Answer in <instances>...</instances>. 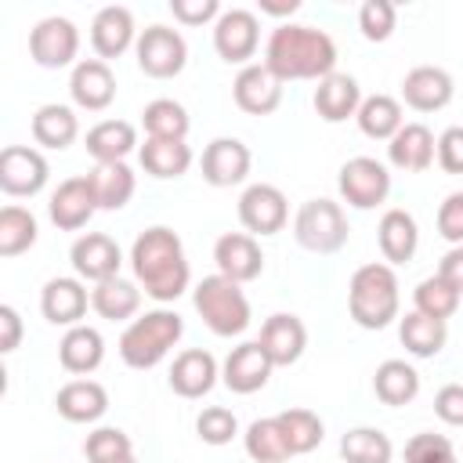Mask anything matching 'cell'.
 Returning <instances> with one entry per match:
<instances>
[{"label": "cell", "mask_w": 463, "mask_h": 463, "mask_svg": "<svg viewBox=\"0 0 463 463\" xmlns=\"http://www.w3.org/2000/svg\"><path fill=\"white\" fill-rule=\"evenodd\" d=\"M22 344V315L11 304H0V354L18 351Z\"/></svg>", "instance_id": "obj_52"}, {"label": "cell", "mask_w": 463, "mask_h": 463, "mask_svg": "<svg viewBox=\"0 0 463 463\" xmlns=\"http://www.w3.org/2000/svg\"><path fill=\"white\" fill-rule=\"evenodd\" d=\"M69 260H72L76 279L98 286V282L119 275V268H123V250H119V242H116L112 235H105V232H87V235H80V239L72 242Z\"/></svg>", "instance_id": "obj_13"}, {"label": "cell", "mask_w": 463, "mask_h": 463, "mask_svg": "<svg viewBox=\"0 0 463 463\" xmlns=\"http://www.w3.org/2000/svg\"><path fill=\"white\" fill-rule=\"evenodd\" d=\"M54 409L69 423H98L109 412V391L98 380H69L54 394Z\"/></svg>", "instance_id": "obj_28"}, {"label": "cell", "mask_w": 463, "mask_h": 463, "mask_svg": "<svg viewBox=\"0 0 463 463\" xmlns=\"http://www.w3.org/2000/svg\"><path fill=\"white\" fill-rule=\"evenodd\" d=\"M260 14H271V18H289L300 11V0H260L257 4Z\"/></svg>", "instance_id": "obj_54"}, {"label": "cell", "mask_w": 463, "mask_h": 463, "mask_svg": "<svg viewBox=\"0 0 463 463\" xmlns=\"http://www.w3.org/2000/svg\"><path fill=\"white\" fill-rule=\"evenodd\" d=\"M257 344L264 347V354L271 358L275 369H279V365H293V362H300V354H304V347H307V329H304V322H300L297 315L279 311V315L264 318Z\"/></svg>", "instance_id": "obj_25"}, {"label": "cell", "mask_w": 463, "mask_h": 463, "mask_svg": "<svg viewBox=\"0 0 463 463\" xmlns=\"http://www.w3.org/2000/svg\"><path fill=\"white\" fill-rule=\"evenodd\" d=\"M394 25H398V7H394L391 0H365V4L358 7V29H362V36H365L369 43L391 40Z\"/></svg>", "instance_id": "obj_45"}, {"label": "cell", "mask_w": 463, "mask_h": 463, "mask_svg": "<svg viewBox=\"0 0 463 463\" xmlns=\"http://www.w3.org/2000/svg\"><path fill=\"white\" fill-rule=\"evenodd\" d=\"M398 336L412 358H434V354H441V347L449 340V326L438 318H427L420 311H405L398 318Z\"/></svg>", "instance_id": "obj_37"}, {"label": "cell", "mask_w": 463, "mask_h": 463, "mask_svg": "<svg viewBox=\"0 0 463 463\" xmlns=\"http://www.w3.org/2000/svg\"><path fill=\"white\" fill-rule=\"evenodd\" d=\"M405 463H459V456L445 434L423 430V434H412L405 441Z\"/></svg>", "instance_id": "obj_46"}, {"label": "cell", "mask_w": 463, "mask_h": 463, "mask_svg": "<svg viewBox=\"0 0 463 463\" xmlns=\"http://www.w3.org/2000/svg\"><path fill=\"white\" fill-rule=\"evenodd\" d=\"M434 416L449 427H463V383H445L434 394Z\"/></svg>", "instance_id": "obj_51"}, {"label": "cell", "mask_w": 463, "mask_h": 463, "mask_svg": "<svg viewBox=\"0 0 463 463\" xmlns=\"http://www.w3.org/2000/svg\"><path fill=\"white\" fill-rule=\"evenodd\" d=\"M376 246L383 253V264H409L420 250V224L409 210H387L376 224Z\"/></svg>", "instance_id": "obj_27"}, {"label": "cell", "mask_w": 463, "mask_h": 463, "mask_svg": "<svg viewBox=\"0 0 463 463\" xmlns=\"http://www.w3.org/2000/svg\"><path fill=\"white\" fill-rule=\"evenodd\" d=\"M58 362L65 373L72 376H87L105 362V336L94 326H72L65 329V336L58 340Z\"/></svg>", "instance_id": "obj_29"}, {"label": "cell", "mask_w": 463, "mask_h": 463, "mask_svg": "<svg viewBox=\"0 0 463 463\" xmlns=\"http://www.w3.org/2000/svg\"><path fill=\"white\" fill-rule=\"evenodd\" d=\"M358 130L373 141H391L402 127H405V116H402V101L391 98V94H369L362 98V109L354 116Z\"/></svg>", "instance_id": "obj_36"}, {"label": "cell", "mask_w": 463, "mask_h": 463, "mask_svg": "<svg viewBox=\"0 0 463 463\" xmlns=\"http://www.w3.org/2000/svg\"><path fill=\"white\" fill-rule=\"evenodd\" d=\"M134 58H137V69L145 76H152V80H174L188 65V43L170 25H148V29H141V36L134 43Z\"/></svg>", "instance_id": "obj_7"}, {"label": "cell", "mask_w": 463, "mask_h": 463, "mask_svg": "<svg viewBox=\"0 0 463 463\" xmlns=\"http://www.w3.org/2000/svg\"><path fill=\"white\" fill-rule=\"evenodd\" d=\"M438 235L452 246H463V192H449L438 206Z\"/></svg>", "instance_id": "obj_48"}, {"label": "cell", "mask_w": 463, "mask_h": 463, "mask_svg": "<svg viewBox=\"0 0 463 463\" xmlns=\"http://www.w3.org/2000/svg\"><path fill=\"white\" fill-rule=\"evenodd\" d=\"M387 159L402 174H423L438 159V137L423 123H405L391 141H387Z\"/></svg>", "instance_id": "obj_24"}, {"label": "cell", "mask_w": 463, "mask_h": 463, "mask_svg": "<svg viewBox=\"0 0 463 463\" xmlns=\"http://www.w3.org/2000/svg\"><path fill=\"white\" fill-rule=\"evenodd\" d=\"M141 127L148 137H159V141H184L188 137V109L174 98H156L141 109Z\"/></svg>", "instance_id": "obj_38"}, {"label": "cell", "mask_w": 463, "mask_h": 463, "mask_svg": "<svg viewBox=\"0 0 463 463\" xmlns=\"http://www.w3.org/2000/svg\"><path fill=\"white\" fill-rule=\"evenodd\" d=\"M239 221L242 228L253 235V239H264V235H279L289 221V203L282 195V188L268 184V181H257L250 184L242 195H239Z\"/></svg>", "instance_id": "obj_12"}, {"label": "cell", "mask_w": 463, "mask_h": 463, "mask_svg": "<svg viewBox=\"0 0 463 463\" xmlns=\"http://www.w3.org/2000/svg\"><path fill=\"white\" fill-rule=\"evenodd\" d=\"M456 94L452 76L441 65H416L402 80V101L412 112H441Z\"/></svg>", "instance_id": "obj_23"}, {"label": "cell", "mask_w": 463, "mask_h": 463, "mask_svg": "<svg viewBox=\"0 0 463 463\" xmlns=\"http://www.w3.org/2000/svg\"><path fill=\"white\" fill-rule=\"evenodd\" d=\"M232 98L246 116H271L282 105V80L264 61H250L239 69L232 83Z\"/></svg>", "instance_id": "obj_15"}, {"label": "cell", "mask_w": 463, "mask_h": 463, "mask_svg": "<svg viewBox=\"0 0 463 463\" xmlns=\"http://www.w3.org/2000/svg\"><path fill=\"white\" fill-rule=\"evenodd\" d=\"M438 166L452 177H463V127H445L438 134Z\"/></svg>", "instance_id": "obj_50"}, {"label": "cell", "mask_w": 463, "mask_h": 463, "mask_svg": "<svg viewBox=\"0 0 463 463\" xmlns=\"http://www.w3.org/2000/svg\"><path fill=\"white\" fill-rule=\"evenodd\" d=\"M340 459L344 463H391L394 445L380 427H351L340 438Z\"/></svg>", "instance_id": "obj_40"}, {"label": "cell", "mask_w": 463, "mask_h": 463, "mask_svg": "<svg viewBox=\"0 0 463 463\" xmlns=\"http://www.w3.org/2000/svg\"><path fill=\"white\" fill-rule=\"evenodd\" d=\"M271 358L264 354V347L257 340H246L239 347L228 351L224 365H221V383L232 391V394H253L260 391L268 380H271Z\"/></svg>", "instance_id": "obj_19"}, {"label": "cell", "mask_w": 463, "mask_h": 463, "mask_svg": "<svg viewBox=\"0 0 463 463\" xmlns=\"http://www.w3.org/2000/svg\"><path fill=\"white\" fill-rule=\"evenodd\" d=\"M340 199L354 210H373L391 195V170L373 156H354L340 166L336 177Z\"/></svg>", "instance_id": "obj_8"}, {"label": "cell", "mask_w": 463, "mask_h": 463, "mask_svg": "<svg viewBox=\"0 0 463 463\" xmlns=\"http://www.w3.org/2000/svg\"><path fill=\"white\" fill-rule=\"evenodd\" d=\"M51 166L33 145H7L0 152V188L14 199H33L47 188Z\"/></svg>", "instance_id": "obj_11"}, {"label": "cell", "mask_w": 463, "mask_h": 463, "mask_svg": "<svg viewBox=\"0 0 463 463\" xmlns=\"http://www.w3.org/2000/svg\"><path fill=\"white\" fill-rule=\"evenodd\" d=\"M69 98L83 112H105L116 101V76L101 58H80L69 76Z\"/></svg>", "instance_id": "obj_17"}, {"label": "cell", "mask_w": 463, "mask_h": 463, "mask_svg": "<svg viewBox=\"0 0 463 463\" xmlns=\"http://www.w3.org/2000/svg\"><path fill=\"white\" fill-rule=\"evenodd\" d=\"M195 434H199V441H206V445H228V441L239 434V420H235L232 409L210 405V409H203V412L195 416Z\"/></svg>", "instance_id": "obj_47"}, {"label": "cell", "mask_w": 463, "mask_h": 463, "mask_svg": "<svg viewBox=\"0 0 463 463\" xmlns=\"http://www.w3.org/2000/svg\"><path fill=\"white\" fill-rule=\"evenodd\" d=\"M192 304L213 336H239L250 326V300H246L242 286L224 275L199 279L192 289Z\"/></svg>", "instance_id": "obj_5"}, {"label": "cell", "mask_w": 463, "mask_h": 463, "mask_svg": "<svg viewBox=\"0 0 463 463\" xmlns=\"http://www.w3.org/2000/svg\"><path fill=\"white\" fill-rule=\"evenodd\" d=\"M373 394H376L383 405H391V409L409 405V402H416V394H420V373H416L405 358H387V362H380L376 373H373Z\"/></svg>", "instance_id": "obj_34"}, {"label": "cell", "mask_w": 463, "mask_h": 463, "mask_svg": "<svg viewBox=\"0 0 463 463\" xmlns=\"http://www.w3.org/2000/svg\"><path fill=\"white\" fill-rule=\"evenodd\" d=\"M83 456H87V463H119V459L134 456V445H130L127 430H119V427H94L83 441Z\"/></svg>", "instance_id": "obj_44"}, {"label": "cell", "mask_w": 463, "mask_h": 463, "mask_svg": "<svg viewBox=\"0 0 463 463\" xmlns=\"http://www.w3.org/2000/svg\"><path fill=\"white\" fill-rule=\"evenodd\" d=\"M264 65L282 80H326L336 72V43L326 29L318 25H300V22H282L271 29L264 43Z\"/></svg>", "instance_id": "obj_2"}, {"label": "cell", "mask_w": 463, "mask_h": 463, "mask_svg": "<svg viewBox=\"0 0 463 463\" xmlns=\"http://www.w3.org/2000/svg\"><path fill=\"white\" fill-rule=\"evenodd\" d=\"M221 4L217 0H170V14L181 25H210L221 18Z\"/></svg>", "instance_id": "obj_49"}, {"label": "cell", "mask_w": 463, "mask_h": 463, "mask_svg": "<svg viewBox=\"0 0 463 463\" xmlns=\"http://www.w3.org/2000/svg\"><path fill=\"white\" fill-rule=\"evenodd\" d=\"M87 307H90V293H87V282L76 279V275L47 279V286L40 289V311L51 326L72 329V326H80Z\"/></svg>", "instance_id": "obj_18"}, {"label": "cell", "mask_w": 463, "mask_h": 463, "mask_svg": "<svg viewBox=\"0 0 463 463\" xmlns=\"http://www.w3.org/2000/svg\"><path fill=\"white\" fill-rule=\"evenodd\" d=\"M213 264H217V275L246 286V282L260 279V271H264V250H260V242L250 232H224L213 242Z\"/></svg>", "instance_id": "obj_14"}, {"label": "cell", "mask_w": 463, "mask_h": 463, "mask_svg": "<svg viewBox=\"0 0 463 463\" xmlns=\"http://www.w3.org/2000/svg\"><path fill=\"white\" fill-rule=\"evenodd\" d=\"M275 420H279V427H282L286 445H289L293 456L315 452V449L322 445V438H326V423H322V416L311 412V409H286V412H279Z\"/></svg>", "instance_id": "obj_41"}, {"label": "cell", "mask_w": 463, "mask_h": 463, "mask_svg": "<svg viewBox=\"0 0 463 463\" xmlns=\"http://www.w3.org/2000/svg\"><path fill=\"white\" fill-rule=\"evenodd\" d=\"M141 170L156 181H174L181 174H188L192 166V148L188 141H159V137H145V145L137 148Z\"/></svg>", "instance_id": "obj_35"}, {"label": "cell", "mask_w": 463, "mask_h": 463, "mask_svg": "<svg viewBox=\"0 0 463 463\" xmlns=\"http://www.w3.org/2000/svg\"><path fill=\"white\" fill-rule=\"evenodd\" d=\"M260 47V18L246 7H228L213 22V51L228 65H250Z\"/></svg>", "instance_id": "obj_9"}, {"label": "cell", "mask_w": 463, "mask_h": 463, "mask_svg": "<svg viewBox=\"0 0 463 463\" xmlns=\"http://www.w3.org/2000/svg\"><path fill=\"white\" fill-rule=\"evenodd\" d=\"M83 148L90 152L94 163H127V156L134 148H141V145H137L134 123H127V119H101V123H94L87 130Z\"/></svg>", "instance_id": "obj_30"}, {"label": "cell", "mask_w": 463, "mask_h": 463, "mask_svg": "<svg viewBox=\"0 0 463 463\" xmlns=\"http://www.w3.org/2000/svg\"><path fill=\"white\" fill-rule=\"evenodd\" d=\"M402 307V286L391 264L373 260L354 268L351 282H347V311L354 318V326L362 329H387Z\"/></svg>", "instance_id": "obj_3"}, {"label": "cell", "mask_w": 463, "mask_h": 463, "mask_svg": "<svg viewBox=\"0 0 463 463\" xmlns=\"http://www.w3.org/2000/svg\"><path fill=\"white\" fill-rule=\"evenodd\" d=\"M311 105H315L318 119H326V123L354 119L358 109H362V87H358V80L347 76V72H329L326 80H318Z\"/></svg>", "instance_id": "obj_26"}, {"label": "cell", "mask_w": 463, "mask_h": 463, "mask_svg": "<svg viewBox=\"0 0 463 463\" xmlns=\"http://www.w3.org/2000/svg\"><path fill=\"white\" fill-rule=\"evenodd\" d=\"M347 213L340 203L333 199H307L300 203L297 217H293V239L307 250V253H336L347 246Z\"/></svg>", "instance_id": "obj_6"}, {"label": "cell", "mask_w": 463, "mask_h": 463, "mask_svg": "<svg viewBox=\"0 0 463 463\" xmlns=\"http://www.w3.org/2000/svg\"><path fill=\"white\" fill-rule=\"evenodd\" d=\"M29 130H33V141H36L40 148L61 152V148H69V145L80 137V119H76V112H72L69 105L51 101V105H40V109L33 112Z\"/></svg>", "instance_id": "obj_31"}, {"label": "cell", "mask_w": 463, "mask_h": 463, "mask_svg": "<svg viewBox=\"0 0 463 463\" xmlns=\"http://www.w3.org/2000/svg\"><path fill=\"white\" fill-rule=\"evenodd\" d=\"M80 54V29L61 18V14H47L29 29V58L40 69H65L76 65Z\"/></svg>", "instance_id": "obj_10"}, {"label": "cell", "mask_w": 463, "mask_h": 463, "mask_svg": "<svg viewBox=\"0 0 463 463\" xmlns=\"http://www.w3.org/2000/svg\"><path fill=\"white\" fill-rule=\"evenodd\" d=\"M137 25H134V14L130 7H119V4H109L94 14L90 22V47L101 61H112L119 54H127L134 43H137Z\"/></svg>", "instance_id": "obj_20"}, {"label": "cell", "mask_w": 463, "mask_h": 463, "mask_svg": "<svg viewBox=\"0 0 463 463\" xmlns=\"http://www.w3.org/2000/svg\"><path fill=\"white\" fill-rule=\"evenodd\" d=\"M184 336V318L170 307H152L127 322L119 336V358L130 369H156Z\"/></svg>", "instance_id": "obj_4"}, {"label": "cell", "mask_w": 463, "mask_h": 463, "mask_svg": "<svg viewBox=\"0 0 463 463\" xmlns=\"http://www.w3.org/2000/svg\"><path fill=\"white\" fill-rule=\"evenodd\" d=\"M242 445H246V456L253 463H289L293 459V452L286 445V434H282V427H279L275 416L253 420L246 427V434H242Z\"/></svg>", "instance_id": "obj_39"}, {"label": "cell", "mask_w": 463, "mask_h": 463, "mask_svg": "<svg viewBox=\"0 0 463 463\" xmlns=\"http://www.w3.org/2000/svg\"><path fill=\"white\" fill-rule=\"evenodd\" d=\"M87 181H90L98 210H123L134 199V188H137V177L127 163H94Z\"/></svg>", "instance_id": "obj_33"}, {"label": "cell", "mask_w": 463, "mask_h": 463, "mask_svg": "<svg viewBox=\"0 0 463 463\" xmlns=\"http://www.w3.org/2000/svg\"><path fill=\"white\" fill-rule=\"evenodd\" d=\"M434 275H441L449 286H456V289L463 293V246H452V250L441 257V264H438Z\"/></svg>", "instance_id": "obj_53"}, {"label": "cell", "mask_w": 463, "mask_h": 463, "mask_svg": "<svg viewBox=\"0 0 463 463\" xmlns=\"http://www.w3.org/2000/svg\"><path fill=\"white\" fill-rule=\"evenodd\" d=\"M94 213H98V203H94V192H90L87 174H83V177H65V181L51 192L47 217H51V224H54L58 232H80Z\"/></svg>", "instance_id": "obj_21"}, {"label": "cell", "mask_w": 463, "mask_h": 463, "mask_svg": "<svg viewBox=\"0 0 463 463\" xmlns=\"http://www.w3.org/2000/svg\"><path fill=\"white\" fill-rule=\"evenodd\" d=\"M130 268H134V282L152 300H159V304L177 300L188 289V282H192L184 242L166 224H152V228H145L134 239V246H130Z\"/></svg>", "instance_id": "obj_1"}, {"label": "cell", "mask_w": 463, "mask_h": 463, "mask_svg": "<svg viewBox=\"0 0 463 463\" xmlns=\"http://www.w3.org/2000/svg\"><path fill=\"white\" fill-rule=\"evenodd\" d=\"M217 380H221V365H217V358H213L210 351H203V347L181 351V354L174 358V365H170V376H166L170 391H174L177 398H188V402L210 394Z\"/></svg>", "instance_id": "obj_22"}, {"label": "cell", "mask_w": 463, "mask_h": 463, "mask_svg": "<svg viewBox=\"0 0 463 463\" xmlns=\"http://www.w3.org/2000/svg\"><path fill=\"white\" fill-rule=\"evenodd\" d=\"M459 300H463V293L456 286H449L441 275H430L412 289V304H416L412 311H420L427 318H438V322H449L459 311Z\"/></svg>", "instance_id": "obj_43"}, {"label": "cell", "mask_w": 463, "mask_h": 463, "mask_svg": "<svg viewBox=\"0 0 463 463\" xmlns=\"http://www.w3.org/2000/svg\"><path fill=\"white\" fill-rule=\"evenodd\" d=\"M250 166H253V156L239 137H213L203 148V159H199L203 181L213 184V188L242 184L250 177Z\"/></svg>", "instance_id": "obj_16"}, {"label": "cell", "mask_w": 463, "mask_h": 463, "mask_svg": "<svg viewBox=\"0 0 463 463\" xmlns=\"http://www.w3.org/2000/svg\"><path fill=\"white\" fill-rule=\"evenodd\" d=\"M119 463H137V459H134V456H127V459H119Z\"/></svg>", "instance_id": "obj_55"}, {"label": "cell", "mask_w": 463, "mask_h": 463, "mask_svg": "<svg viewBox=\"0 0 463 463\" xmlns=\"http://www.w3.org/2000/svg\"><path fill=\"white\" fill-rule=\"evenodd\" d=\"M40 239V224L33 210L25 206H4L0 210V257H18L33 250Z\"/></svg>", "instance_id": "obj_42"}, {"label": "cell", "mask_w": 463, "mask_h": 463, "mask_svg": "<svg viewBox=\"0 0 463 463\" xmlns=\"http://www.w3.org/2000/svg\"><path fill=\"white\" fill-rule=\"evenodd\" d=\"M90 307L105 318V322H134L137 318V307H141V286L116 275V279H105L90 289Z\"/></svg>", "instance_id": "obj_32"}]
</instances>
